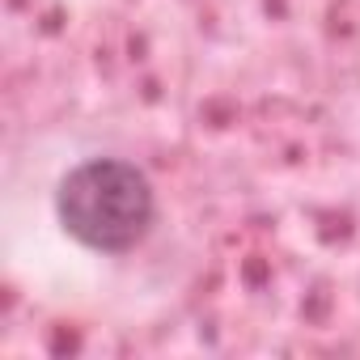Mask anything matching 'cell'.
<instances>
[{
    "label": "cell",
    "mask_w": 360,
    "mask_h": 360,
    "mask_svg": "<svg viewBox=\"0 0 360 360\" xmlns=\"http://www.w3.org/2000/svg\"><path fill=\"white\" fill-rule=\"evenodd\" d=\"M56 217L64 233L94 255L136 250L157 217L148 174L123 157H89L60 178Z\"/></svg>",
    "instance_id": "obj_1"
}]
</instances>
